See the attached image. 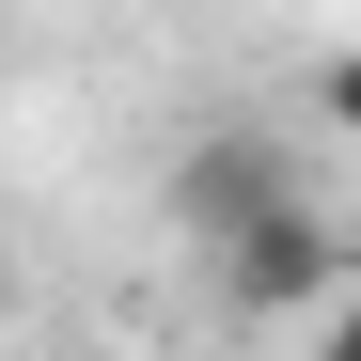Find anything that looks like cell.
I'll return each instance as SVG.
<instances>
[{
  "mask_svg": "<svg viewBox=\"0 0 361 361\" xmlns=\"http://www.w3.org/2000/svg\"><path fill=\"white\" fill-rule=\"evenodd\" d=\"M283 204H314V189H298V157H283V142H252V126H204L189 157H173V235H189L204 267L235 252V235H267Z\"/></svg>",
  "mask_w": 361,
  "mask_h": 361,
  "instance_id": "obj_1",
  "label": "cell"
},
{
  "mask_svg": "<svg viewBox=\"0 0 361 361\" xmlns=\"http://www.w3.org/2000/svg\"><path fill=\"white\" fill-rule=\"evenodd\" d=\"M330 283H345V235H330L314 204H283L267 235L220 252V298H235V314H298V298H330Z\"/></svg>",
  "mask_w": 361,
  "mask_h": 361,
  "instance_id": "obj_2",
  "label": "cell"
},
{
  "mask_svg": "<svg viewBox=\"0 0 361 361\" xmlns=\"http://www.w3.org/2000/svg\"><path fill=\"white\" fill-rule=\"evenodd\" d=\"M314 126H330V142H361V47H345V63H314Z\"/></svg>",
  "mask_w": 361,
  "mask_h": 361,
  "instance_id": "obj_3",
  "label": "cell"
},
{
  "mask_svg": "<svg viewBox=\"0 0 361 361\" xmlns=\"http://www.w3.org/2000/svg\"><path fill=\"white\" fill-rule=\"evenodd\" d=\"M314 361H361V283L330 298V345H314Z\"/></svg>",
  "mask_w": 361,
  "mask_h": 361,
  "instance_id": "obj_4",
  "label": "cell"
}]
</instances>
